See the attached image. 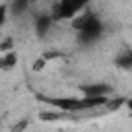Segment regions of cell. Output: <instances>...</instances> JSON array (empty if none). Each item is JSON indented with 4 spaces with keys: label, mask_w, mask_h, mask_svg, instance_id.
Listing matches in <instances>:
<instances>
[{
    "label": "cell",
    "mask_w": 132,
    "mask_h": 132,
    "mask_svg": "<svg viewBox=\"0 0 132 132\" xmlns=\"http://www.w3.org/2000/svg\"><path fill=\"white\" fill-rule=\"evenodd\" d=\"M87 4H89V0H58L50 16L54 21H64V19H70L72 21Z\"/></svg>",
    "instance_id": "cell-1"
},
{
    "label": "cell",
    "mask_w": 132,
    "mask_h": 132,
    "mask_svg": "<svg viewBox=\"0 0 132 132\" xmlns=\"http://www.w3.org/2000/svg\"><path fill=\"white\" fill-rule=\"evenodd\" d=\"M101 31H103V25H101V21L95 16V14H91V19L78 29V35H80V41H95L99 35H101Z\"/></svg>",
    "instance_id": "cell-2"
},
{
    "label": "cell",
    "mask_w": 132,
    "mask_h": 132,
    "mask_svg": "<svg viewBox=\"0 0 132 132\" xmlns=\"http://www.w3.org/2000/svg\"><path fill=\"white\" fill-rule=\"evenodd\" d=\"M43 101L56 105L62 111H82L85 109L82 99H76V97H58V99H43Z\"/></svg>",
    "instance_id": "cell-3"
},
{
    "label": "cell",
    "mask_w": 132,
    "mask_h": 132,
    "mask_svg": "<svg viewBox=\"0 0 132 132\" xmlns=\"http://www.w3.org/2000/svg\"><path fill=\"white\" fill-rule=\"evenodd\" d=\"M80 91H82V95L85 97H107L109 93H111V89L107 87V85H103V82H93V85H85V87H80Z\"/></svg>",
    "instance_id": "cell-4"
},
{
    "label": "cell",
    "mask_w": 132,
    "mask_h": 132,
    "mask_svg": "<svg viewBox=\"0 0 132 132\" xmlns=\"http://www.w3.org/2000/svg\"><path fill=\"white\" fill-rule=\"evenodd\" d=\"M52 23H54V19H52L50 14H39V16L35 19V29H37V33H39V35H45V33L50 31Z\"/></svg>",
    "instance_id": "cell-5"
},
{
    "label": "cell",
    "mask_w": 132,
    "mask_h": 132,
    "mask_svg": "<svg viewBox=\"0 0 132 132\" xmlns=\"http://www.w3.org/2000/svg\"><path fill=\"white\" fill-rule=\"evenodd\" d=\"M14 64H16V54H14V52H6L4 56H0V68L8 70V68H12Z\"/></svg>",
    "instance_id": "cell-6"
},
{
    "label": "cell",
    "mask_w": 132,
    "mask_h": 132,
    "mask_svg": "<svg viewBox=\"0 0 132 132\" xmlns=\"http://www.w3.org/2000/svg\"><path fill=\"white\" fill-rule=\"evenodd\" d=\"M116 62H118L120 68H130V66H132V52H128L126 56H120Z\"/></svg>",
    "instance_id": "cell-7"
},
{
    "label": "cell",
    "mask_w": 132,
    "mask_h": 132,
    "mask_svg": "<svg viewBox=\"0 0 132 132\" xmlns=\"http://www.w3.org/2000/svg\"><path fill=\"white\" fill-rule=\"evenodd\" d=\"M27 4H29V0H14V2H12V10L19 14V12H23V10L27 8Z\"/></svg>",
    "instance_id": "cell-8"
},
{
    "label": "cell",
    "mask_w": 132,
    "mask_h": 132,
    "mask_svg": "<svg viewBox=\"0 0 132 132\" xmlns=\"http://www.w3.org/2000/svg\"><path fill=\"white\" fill-rule=\"evenodd\" d=\"M45 62H47L45 58H39V60H35V62H33V70H35V72H39V70H43V66H45Z\"/></svg>",
    "instance_id": "cell-9"
},
{
    "label": "cell",
    "mask_w": 132,
    "mask_h": 132,
    "mask_svg": "<svg viewBox=\"0 0 132 132\" xmlns=\"http://www.w3.org/2000/svg\"><path fill=\"white\" fill-rule=\"evenodd\" d=\"M6 10H8V6H6V4H0V27H2L4 21H6Z\"/></svg>",
    "instance_id": "cell-10"
},
{
    "label": "cell",
    "mask_w": 132,
    "mask_h": 132,
    "mask_svg": "<svg viewBox=\"0 0 132 132\" xmlns=\"http://www.w3.org/2000/svg\"><path fill=\"white\" fill-rule=\"evenodd\" d=\"M126 105H128V107L132 109V99H126Z\"/></svg>",
    "instance_id": "cell-11"
}]
</instances>
